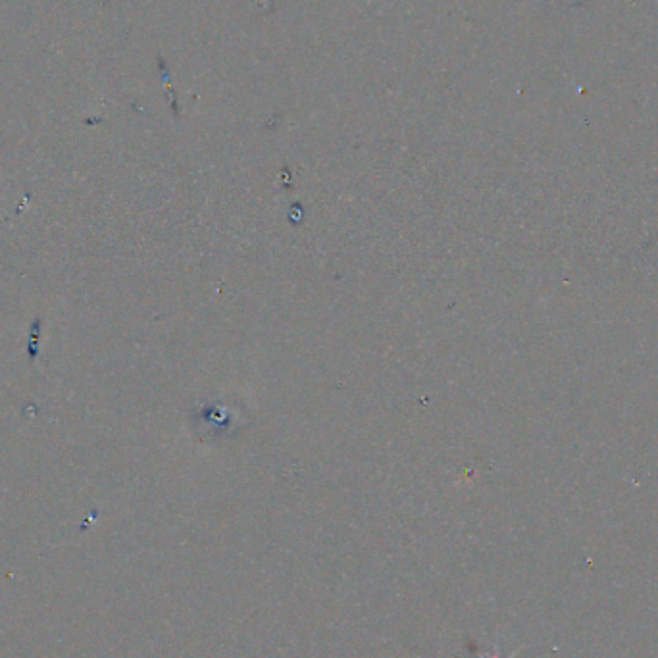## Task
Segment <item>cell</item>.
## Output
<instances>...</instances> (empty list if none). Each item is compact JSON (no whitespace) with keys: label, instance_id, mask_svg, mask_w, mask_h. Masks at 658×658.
I'll use <instances>...</instances> for the list:
<instances>
[{"label":"cell","instance_id":"obj_1","mask_svg":"<svg viewBox=\"0 0 658 658\" xmlns=\"http://www.w3.org/2000/svg\"><path fill=\"white\" fill-rule=\"evenodd\" d=\"M476 653H478V658H499L497 653H483V651H476ZM516 655H518V651H514L508 658H514Z\"/></svg>","mask_w":658,"mask_h":658}]
</instances>
